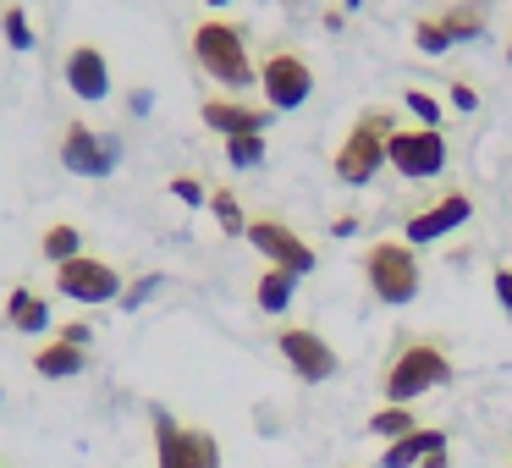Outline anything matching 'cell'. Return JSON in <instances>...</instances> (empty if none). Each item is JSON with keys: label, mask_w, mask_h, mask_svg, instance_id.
Returning <instances> with one entry per match:
<instances>
[{"label": "cell", "mask_w": 512, "mask_h": 468, "mask_svg": "<svg viewBox=\"0 0 512 468\" xmlns=\"http://www.w3.org/2000/svg\"><path fill=\"white\" fill-rule=\"evenodd\" d=\"M331 232H336V237H353V232H358V221H353V215H336Z\"/></svg>", "instance_id": "cell-33"}, {"label": "cell", "mask_w": 512, "mask_h": 468, "mask_svg": "<svg viewBox=\"0 0 512 468\" xmlns=\"http://www.w3.org/2000/svg\"><path fill=\"white\" fill-rule=\"evenodd\" d=\"M6 325H12V331H28V336H45L50 331V298H39L34 287H12V298H6Z\"/></svg>", "instance_id": "cell-17"}, {"label": "cell", "mask_w": 512, "mask_h": 468, "mask_svg": "<svg viewBox=\"0 0 512 468\" xmlns=\"http://www.w3.org/2000/svg\"><path fill=\"white\" fill-rule=\"evenodd\" d=\"M446 100H452L457 111H479V94L468 89V83H452V94H446Z\"/></svg>", "instance_id": "cell-31"}, {"label": "cell", "mask_w": 512, "mask_h": 468, "mask_svg": "<svg viewBox=\"0 0 512 468\" xmlns=\"http://www.w3.org/2000/svg\"><path fill=\"white\" fill-rule=\"evenodd\" d=\"M171 193H177L182 204H193V210H199V204H210V193H204L193 177H171Z\"/></svg>", "instance_id": "cell-28"}, {"label": "cell", "mask_w": 512, "mask_h": 468, "mask_svg": "<svg viewBox=\"0 0 512 468\" xmlns=\"http://www.w3.org/2000/svg\"><path fill=\"white\" fill-rule=\"evenodd\" d=\"M507 468H512V463H507Z\"/></svg>", "instance_id": "cell-38"}, {"label": "cell", "mask_w": 512, "mask_h": 468, "mask_svg": "<svg viewBox=\"0 0 512 468\" xmlns=\"http://www.w3.org/2000/svg\"><path fill=\"white\" fill-rule=\"evenodd\" d=\"M56 336H61V342H72V347H89V342H94V325H89V320H67Z\"/></svg>", "instance_id": "cell-29"}, {"label": "cell", "mask_w": 512, "mask_h": 468, "mask_svg": "<svg viewBox=\"0 0 512 468\" xmlns=\"http://www.w3.org/2000/svg\"><path fill=\"white\" fill-rule=\"evenodd\" d=\"M419 468H452V463H446V446H441V452H430V457H424Z\"/></svg>", "instance_id": "cell-34"}, {"label": "cell", "mask_w": 512, "mask_h": 468, "mask_svg": "<svg viewBox=\"0 0 512 468\" xmlns=\"http://www.w3.org/2000/svg\"><path fill=\"white\" fill-rule=\"evenodd\" d=\"M259 89H265L270 111H298V105H309V94H314V72H309L303 56L276 50V56H265V67H259Z\"/></svg>", "instance_id": "cell-9"}, {"label": "cell", "mask_w": 512, "mask_h": 468, "mask_svg": "<svg viewBox=\"0 0 512 468\" xmlns=\"http://www.w3.org/2000/svg\"><path fill=\"white\" fill-rule=\"evenodd\" d=\"M248 243L265 254V265H276V270H287V276H309L320 259H314V248L303 243L298 232H292L287 221H248Z\"/></svg>", "instance_id": "cell-11"}, {"label": "cell", "mask_w": 512, "mask_h": 468, "mask_svg": "<svg viewBox=\"0 0 512 468\" xmlns=\"http://www.w3.org/2000/svg\"><path fill=\"white\" fill-rule=\"evenodd\" d=\"M342 6H347V12H358V6H364V0H342Z\"/></svg>", "instance_id": "cell-35"}, {"label": "cell", "mask_w": 512, "mask_h": 468, "mask_svg": "<svg viewBox=\"0 0 512 468\" xmlns=\"http://www.w3.org/2000/svg\"><path fill=\"white\" fill-rule=\"evenodd\" d=\"M446 380H452V358H446V347H435V342H402L397 353H391L386 375H380V391H386V402L413 408L424 391H441Z\"/></svg>", "instance_id": "cell-2"}, {"label": "cell", "mask_w": 512, "mask_h": 468, "mask_svg": "<svg viewBox=\"0 0 512 468\" xmlns=\"http://www.w3.org/2000/svg\"><path fill=\"white\" fill-rule=\"evenodd\" d=\"M0 34H6V45H12L17 56H23V50H34V23H28L23 6H6V12H0Z\"/></svg>", "instance_id": "cell-23"}, {"label": "cell", "mask_w": 512, "mask_h": 468, "mask_svg": "<svg viewBox=\"0 0 512 468\" xmlns=\"http://www.w3.org/2000/svg\"><path fill=\"white\" fill-rule=\"evenodd\" d=\"M160 281H166V276H144L138 287H122V298H116V303H122V309H144V303L160 292Z\"/></svg>", "instance_id": "cell-27"}, {"label": "cell", "mask_w": 512, "mask_h": 468, "mask_svg": "<svg viewBox=\"0 0 512 468\" xmlns=\"http://www.w3.org/2000/svg\"><path fill=\"white\" fill-rule=\"evenodd\" d=\"M386 166L408 182H430L446 171V138L441 127H397L386 138Z\"/></svg>", "instance_id": "cell-6"}, {"label": "cell", "mask_w": 512, "mask_h": 468, "mask_svg": "<svg viewBox=\"0 0 512 468\" xmlns=\"http://www.w3.org/2000/svg\"><path fill=\"white\" fill-rule=\"evenodd\" d=\"M61 72H67V89L78 94V100H89V105H100L105 94H111V61H105L100 45H72Z\"/></svg>", "instance_id": "cell-13"}, {"label": "cell", "mask_w": 512, "mask_h": 468, "mask_svg": "<svg viewBox=\"0 0 512 468\" xmlns=\"http://www.w3.org/2000/svg\"><path fill=\"white\" fill-rule=\"evenodd\" d=\"M507 67H512V39H507Z\"/></svg>", "instance_id": "cell-36"}, {"label": "cell", "mask_w": 512, "mask_h": 468, "mask_svg": "<svg viewBox=\"0 0 512 468\" xmlns=\"http://www.w3.org/2000/svg\"><path fill=\"white\" fill-rule=\"evenodd\" d=\"M193 61H199L204 78H215L221 89L243 94L248 83H259V67L248 61V39L237 23H221V17H210V23L193 28Z\"/></svg>", "instance_id": "cell-1"}, {"label": "cell", "mask_w": 512, "mask_h": 468, "mask_svg": "<svg viewBox=\"0 0 512 468\" xmlns=\"http://www.w3.org/2000/svg\"><path fill=\"white\" fill-rule=\"evenodd\" d=\"M281 358H287V369L298 380H309V386H320V380H331L336 369H342V358H336V347L325 342L320 331H309V325H287V331L276 336Z\"/></svg>", "instance_id": "cell-10"}, {"label": "cell", "mask_w": 512, "mask_h": 468, "mask_svg": "<svg viewBox=\"0 0 512 468\" xmlns=\"http://www.w3.org/2000/svg\"><path fill=\"white\" fill-rule=\"evenodd\" d=\"M210 215L221 221V232H226V237H248L243 204H237V193H232V188H215V193H210Z\"/></svg>", "instance_id": "cell-22"}, {"label": "cell", "mask_w": 512, "mask_h": 468, "mask_svg": "<svg viewBox=\"0 0 512 468\" xmlns=\"http://www.w3.org/2000/svg\"><path fill=\"white\" fill-rule=\"evenodd\" d=\"M155 468H221V441L210 430H188L166 408H155Z\"/></svg>", "instance_id": "cell-5"}, {"label": "cell", "mask_w": 512, "mask_h": 468, "mask_svg": "<svg viewBox=\"0 0 512 468\" xmlns=\"http://www.w3.org/2000/svg\"><path fill=\"white\" fill-rule=\"evenodd\" d=\"M402 105L419 116V127H435V122H441V100H435V94H424V89H408V94H402Z\"/></svg>", "instance_id": "cell-26"}, {"label": "cell", "mask_w": 512, "mask_h": 468, "mask_svg": "<svg viewBox=\"0 0 512 468\" xmlns=\"http://www.w3.org/2000/svg\"><path fill=\"white\" fill-rule=\"evenodd\" d=\"M56 292L72 303H116L122 298V270L111 259H94V254H78L67 265H56Z\"/></svg>", "instance_id": "cell-8"}, {"label": "cell", "mask_w": 512, "mask_h": 468, "mask_svg": "<svg viewBox=\"0 0 512 468\" xmlns=\"http://www.w3.org/2000/svg\"><path fill=\"white\" fill-rule=\"evenodd\" d=\"M446 446V430H430V424H419V430H408L402 441H391L386 452H380V468H419L430 452H441Z\"/></svg>", "instance_id": "cell-16"}, {"label": "cell", "mask_w": 512, "mask_h": 468, "mask_svg": "<svg viewBox=\"0 0 512 468\" xmlns=\"http://www.w3.org/2000/svg\"><path fill=\"white\" fill-rule=\"evenodd\" d=\"M485 0H457V6H446L441 12V28L452 34V45H474V39H485Z\"/></svg>", "instance_id": "cell-18"}, {"label": "cell", "mask_w": 512, "mask_h": 468, "mask_svg": "<svg viewBox=\"0 0 512 468\" xmlns=\"http://www.w3.org/2000/svg\"><path fill=\"white\" fill-rule=\"evenodd\" d=\"M226 160H232L237 171H254V166H265V133L226 138Z\"/></svg>", "instance_id": "cell-24"}, {"label": "cell", "mask_w": 512, "mask_h": 468, "mask_svg": "<svg viewBox=\"0 0 512 468\" xmlns=\"http://www.w3.org/2000/svg\"><path fill=\"white\" fill-rule=\"evenodd\" d=\"M149 105H155V94H149V89H133V94H127V111H133V116H149Z\"/></svg>", "instance_id": "cell-32"}, {"label": "cell", "mask_w": 512, "mask_h": 468, "mask_svg": "<svg viewBox=\"0 0 512 468\" xmlns=\"http://www.w3.org/2000/svg\"><path fill=\"white\" fill-rule=\"evenodd\" d=\"M61 166L72 171V177H111L116 166H122V138L116 133H94L89 122H67V133H61Z\"/></svg>", "instance_id": "cell-7"}, {"label": "cell", "mask_w": 512, "mask_h": 468, "mask_svg": "<svg viewBox=\"0 0 512 468\" xmlns=\"http://www.w3.org/2000/svg\"><path fill=\"white\" fill-rule=\"evenodd\" d=\"M413 45H419L424 56H446V50H452V34L441 28V17H419V23H413Z\"/></svg>", "instance_id": "cell-25"}, {"label": "cell", "mask_w": 512, "mask_h": 468, "mask_svg": "<svg viewBox=\"0 0 512 468\" xmlns=\"http://www.w3.org/2000/svg\"><path fill=\"white\" fill-rule=\"evenodd\" d=\"M292 298H298V276H287V270L265 265V276H259V287H254V303H259L265 314H287Z\"/></svg>", "instance_id": "cell-19"}, {"label": "cell", "mask_w": 512, "mask_h": 468, "mask_svg": "<svg viewBox=\"0 0 512 468\" xmlns=\"http://www.w3.org/2000/svg\"><path fill=\"white\" fill-rule=\"evenodd\" d=\"M199 116H204V127L210 133H221V138H248V133H265L270 127V111H259V105H243V100H204L199 105Z\"/></svg>", "instance_id": "cell-14"}, {"label": "cell", "mask_w": 512, "mask_h": 468, "mask_svg": "<svg viewBox=\"0 0 512 468\" xmlns=\"http://www.w3.org/2000/svg\"><path fill=\"white\" fill-rule=\"evenodd\" d=\"M83 369H89V347H72V342H61V336H50L34 353L39 380H72V375H83Z\"/></svg>", "instance_id": "cell-15"}, {"label": "cell", "mask_w": 512, "mask_h": 468, "mask_svg": "<svg viewBox=\"0 0 512 468\" xmlns=\"http://www.w3.org/2000/svg\"><path fill=\"white\" fill-rule=\"evenodd\" d=\"M408 430H419V413L402 408V402H386L380 413H369V435H375V441H386V446L402 441Z\"/></svg>", "instance_id": "cell-20"}, {"label": "cell", "mask_w": 512, "mask_h": 468, "mask_svg": "<svg viewBox=\"0 0 512 468\" xmlns=\"http://www.w3.org/2000/svg\"><path fill=\"white\" fill-rule=\"evenodd\" d=\"M39 254H45L50 265H67V259H78V254H83V232H78L72 221L45 226V237H39Z\"/></svg>", "instance_id": "cell-21"}, {"label": "cell", "mask_w": 512, "mask_h": 468, "mask_svg": "<svg viewBox=\"0 0 512 468\" xmlns=\"http://www.w3.org/2000/svg\"><path fill=\"white\" fill-rule=\"evenodd\" d=\"M210 6H226V0H210Z\"/></svg>", "instance_id": "cell-37"}, {"label": "cell", "mask_w": 512, "mask_h": 468, "mask_svg": "<svg viewBox=\"0 0 512 468\" xmlns=\"http://www.w3.org/2000/svg\"><path fill=\"white\" fill-rule=\"evenodd\" d=\"M474 221V199L468 193H441L435 204H424L419 215H408V226H402V243L419 248V243H441V237H452L457 226Z\"/></svg>", "instance_id": "cell-12"}, {"label": "cell", "mask_w": 512, "mask_h": 468, "mask_svg": "<svg viewBox=\"0 0 512 468\" xmlns=\"http://www.w3.org/2000/svg\"><path fill=\"white\" fill-rule=\"evenodd\" d=\"M364 281L375 292V303L386 309H402V303L419 298V254H413L402 237H386V243H369L364 248Z\"/></svg>", "instance_id": "cell-4"}, {"label": "cell", "mask_w": 512, "mask_h": 468, "mask_svg": "<svg viewBox=\"0 0 512 468\" xmlns=\"http://www.w3.org/2000/svg\"><path fill=\"white\" fill-rule=\"evenodd\" d=\"M397 133L391 127V111H364L353 122V133L342 138V149H336L331 171L342 188H369V182L380 177V166H386V138Z\"/></svg>", "instance_id": "cell-3"}, {"label": "cell", "mask_w": 512, "mask_h": 468, "mask_svg": "<svg viewBox=\"0 0 512 468\" xmlns=\"http://www.w3.org/2000/svg\"><path fill=\"white\" fill-rule=\"evenodd\" d=\"M490 287H496V303L507 309V320H512V270H507V265H496V276H490Z\"/></svg>", "instance_id": "cell-30"}]
</instances>
